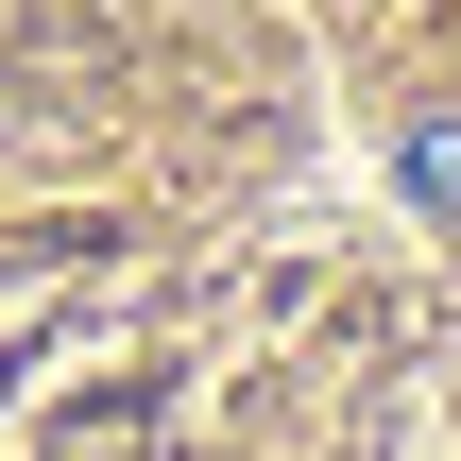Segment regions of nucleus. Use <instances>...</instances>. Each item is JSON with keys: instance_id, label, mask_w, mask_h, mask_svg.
Returning <instances> with one entry per match:
<instances>
[{"instance_id": "1", "label": "nucleus", "mask_w": 461, "mask_h": 461, "mask_svg": "<svg viewBox=\"0 0 461 461\" xmlns=\"http://www.w3.org/2000/svg\"><path fill=\"white\" fill-rule=\"evenodd\" d=\"M411 188H445V205H461V137H428V154H411Z\"/></svg>"}]
</instances>
